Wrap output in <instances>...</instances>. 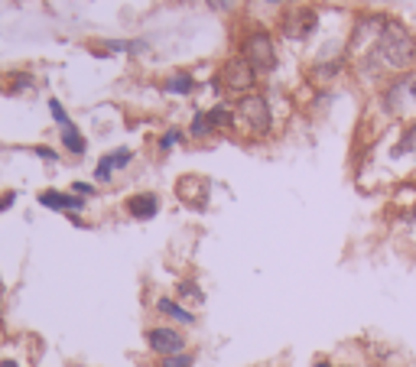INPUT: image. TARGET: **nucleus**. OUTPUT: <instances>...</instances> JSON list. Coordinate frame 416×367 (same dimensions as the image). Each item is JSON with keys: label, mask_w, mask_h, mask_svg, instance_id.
Wrapping results in <instances>:
<instances>
[{"label": "nucleus", "mask_w": 416, "mask_h": 367, "mask_svg": "<svg viewBox=\"0 0 416 367\" xmlns=\"http://www.w3.org/2000/svg\"><path fill=\"white\" fill-rule=\"evenodd\" d=\"M316 10H302V13H296L293 20H286L283 23V30L290 33V39H306L309 33L316 30Z\"/></svg>", "instance_id": "11"}, {"label": "nucleus", "mask_w": 416, "mask_h": 367, "mask_svg": "<svg viewBox=\"0 0 416 367\" xmlns=\"http://www.w3.org/2000/svg\"><path fill=\"white\" fill-rule=\"evenodd\" d=\"M176 292L182 299H195V302H202V299H205V296H202V290H199V283H189V280H185V283H179Z\"/></svg>", "instance_id": "20"}, {"label": "nucleus", "mask_w": 416, "mask_h": 367, "mask_svg": "<svg viewBox=\"0 0 416 367\" xmlns=\"http://www.w3.org/2000/svg\"><path fill=\"white\" fill-rule=\"evenodd\" d=\"M371 59H381L390 69H410L416 62V36L397 20H387L384 30L374 39V49H371Z\"/></svg>", "instance_id": "1"}, {"label": "nucleus", "mask_w": 416, "mask_h": 367, "mask_svg": "<svg viewBox=\"0 0 416 367\" xmlns=\"http://www.w3.org/2000/svg\"><path fill=\"white\" fill-rule=\"evenodd\" d=\"M131 160H133V153L127 150V146H121V150H111V153H104L98 160V166H94V179H98V182H111V176H114L117 169L131 166Z\"/></svg>", "instance_id": "7"}, {"label": "nucleus", "mask_w": 416, "mask_h": 367, "mask_svg": "<svg viewBox=\"0 0 416 367\" xmlns=\"http://www.w3.org/2000/svg\"><path fill=\"white\" fill-rule=\"evenodd\" d=\"M147 348L153 354L170 358V354H182L185 351V338H182V332L170 329V325H156V329L147 332Z\"/></svg>", "instance_id": "5"}, {"label": "nucleus", "mask_w": 416, "mask_h": 367, "mask_svg": "<svg viewBox=\"0 0 416 367\" xmlns=\"http://www.w3.org/2000/svg\"><path fill=\"white\" fill-rule=\"evenodd\" d=\"M0 367H20V364H16L13 358H4V361H0Z\"/></svg>", "instance_id": "25"}, {"label": "nucleus", "mask_w": 416, "mask_h": 367, "mask_svg": "<svg viewBox=\"0 0 416 367\" xmlns=\"http://www.w3.org/2000/svg\"><path fill=\"white\" fill-rule=\"evenodd\" d=\"M189 133H192L195 140H205V137H212V133H215L212 121H208V111H195L192 124H189Z\"/></svg>", "instance_id": "17"}, {"label": "nucleus", "mask_w": 416, "mask_h": 367, "mask_svg": "<svg viewBox=\"0 0 416 367\" xmlns=\"http://www.w3.org/2000/svg\"><path fill=\"white\" fill-rule=\"evenodd\" d=\"M124 208L137 221H150V218L160 214V199H156L153 192H137V195H131V199L124 202Z\"/></svg>", "instance_id": "8"}, {"label": "nucleus", "mask_w": 416, "mask_h": 367, "mask_svg": "<svg viewBox=\"0 0 416 367\" xmlns=\"http://www.w3.org/2000/svg\"><path fill=\"white\" fill-rule=\"evenodd\" d=\"M312 367H332V364H329V361H316V364H312Z\"/></svg>", "instance_id": "26"}, {"label": "nucleus", "mask_w": 416, "mask_h": 367, "mask_svg": "<svg viewBox=\"0 0 416 367\" xmlns=\"http://www.w3.org/2000/svg\"><path fill=\"white\" fill-rule=\"evenodd\" d=\"M234 117L241 121L247 133H254V137H267L273 131V111H270L267 98L263 94H244L234 107Z\"/></svg>", "instance_id": "2"}, {"label": "nucleus", "mask_w": 416, "mask_h": 367, "mask_svg": "<svg viewBox=\"0 0 416 367\" xmlns=\"http://www.w3.org/2000/svg\"><path fill=\"white\" fill-rule=\"evenodd\" d=\"M59 131H62V146H65L72 156H85L88 143H85V137H82V131H78L75 124H65V127H59Z\"/></svg>", "instance_id": "13"}, {"label": "nucleus", "mask_w": 416, "mask_h": 367, "mask_svg": "<svg viewBox=\"0 0 416 367\" xmlns=\"http://www.w3.org/2000/svg\"><path fill=\"white\" fill-rule=\"evenodd\" d=\"M166 92L170 94H192L195 92V78L189 72H176L166 78Z\"/></svg>", "instance_id": "15"}, {"label": "nucleus", "mask_w": 416, "mask_h": 367, "mask_svg": "<svg viewBox=\"0 0 416 367\" xmlns=\"http://www.w3.org/2000/svg\"><path fill=\"white\" fill-rule=\"evenodd\" d=\"M218 82H221L228 92H234V94H251V88H254V82H257V72L251 69V62L247 59L234 55V59L224 62Z\"/></svg>", "instance_id": "4"}, {"label": "nucleus", "mask_w": 416, "mask_h": 367, "mask_svg": "<svg viewBox=\"0 0 416 367\" xmlns=\"http://www.w3.org/2000/svg\"><path fill=\"white\" fill-rule=\"evenodd\" d=\"M205 4H208L212 10H231L234 0H205Z\"/></svg>", "instance_id": "24"}, {"label": "nucleus", "mask_w": 416, "mask_h": 367, "mask_svg": "<svg viewBox=\"0 0 416 367\" xmlns=\"http://www.w3.org/2000/svg\"><path fill=\"white\" fill-rule=\"evenodd\" d=\"M407 98H413V82H410V78H403V82H393L390 88L384 92L387 111L400 117V114H403V107H407Z\"/></svg>", "instance_id": "10"}, {"label": "nucleus", "mask_w": 416, "mask_h": 367, "mask_svg": "<svg viewBox=\"0 0 416 367\" xmlns=\"http://www.w3.org/2000/svg\"><path fill=\"white\" fill-rule=\"evenodd\" d=\"M104 53H131V55H140V53H147V43L143 39H108L104 43Z\"/></svg>", "instance_id": "16"}, {"label": "nucleus", "mask_w": 416, "mask_h": 367, "mask_svg": "<svg viewBox=\"0 0 416 367\" xmlns=\"http://www.w3.org/2000/svg\"><path fill=\"white\" fill-rule=\"evenodd\" d=\"M195 364V358H192V354H170V358H163L160 361V367H192Z\"/></svg>", "instance_id": "18"}, {"label": "nucleus", "mask_w": 416, "mask_h": 367, "mask_svg": "<svg viewBox=\"0 0 416 367\" xmlns=\"http://www.w3.org/2000/svg\"><path fill=\"white\" fill-rule=\"evenodd\" d=\"M413 101H416V82H413Z\"/></svg>", "instance_id": "27"}, {"label": "nucleus", "mask_w": 416, "mask_h": 367, "mask_svg": "<svg viewBox=\"0 0 416 367\" xmlns=\"http://www.w3.org/2000/svg\"><path fill=\"white\" fill-rule=\"evenodd\" d=\"M72 192H75L78 199H88V195H94V185L92 182H72Z\"/></svg>", "instance_id": "22"}, {"label": "nucleus", "mask_w": 416, "mask_h": 367, "mask_svg": "<svg viewBox=\"0 0 416 367\" xmlns=\"http://www.w3.org/2000/svg\"><path fill=\"white\" fill-rule=\"evenodd\" d=\"M208 121H212V127H215V131H221V127L228 131V127H234V121H238V117H234V111L224 104V101H218V104L208 111Z\"/></svg>", "instance_id": "14"}, {"label": "nucleus", "mask_w": 416, "mask_h": 367, "mask_svg": "<svg viewBox=\"0 0 416 367\" xmlns=\"http://www.w3.org/2000/svg\"><path fill=\"white\" fill-rule=\"evenodd\" d=\"M39 205L53 208V212H62V214H78L82 208H85V199H78L75 192L46 189V192H39Z\"/></svg>", "instance_id": "6"}, {"label": "nucleus", "mask_w": 416, "mask_h": 367, "mask_svg": "<svg viewBox=\"0 0 416 367\" xmlns=\"http://www.w3.org/2000/svg\"><path fill=\"white\" fill-rule=\"evenodd\" d=\"M244 59L251 62L254 72H273L277 69V46H273V36H270L267 30L251 33L244 43Z\"/></svg>", "instance_id": "3"}, {"label": "nucleus", "mask_w": 416, "mask_h": 367, "mask_svg": "<svg viewBox=\"0 0 416 367\" xmlns=\"http://www.w3.org/2000/svg\"><path fill=\"white\" fill-rule=\"evenodd\" d=\"M270 4H283V0H270Z\"/></svg>", "instance_id": "28"}, {"label": "nucleus", "mask_w": 416, "mask_h": 367, "mask_svg": "<svg viewBox=\"0 0 416 367\" xmlns=\"http://www.w3.org/2000/svg\"><path fill=\"white\" fill-rule=\"evenodd\" d=\"M156 312L166 315V319H173V322H179V325H195V312H189L185 306H179L176 299H166V296H163L160 302H156Z\"/></svg>", "instance_id": "12"}, {"label": "nucleus", "mask_w": 416, "mask_h": 367, "mask_svg": "<svg viewBox=\"0 0 416 367\" xmlns=\"http://www.w3.org/2000/svg\"><path fill=\"white\" fill-rule=\"evenodd\" d=\"M36 153L43 156V160H49V163L59 160V153H55V150H49V146H36Z\"/></svg>", "instance_id": "23"}, {"label": "nucleus", "mask_w": 416, "mask_h": 367, "mask_svg": "<svg viewBox=\"0 0 416 367\" xmlns=\"http://www.w3.org/2000/svg\"><path fill=\"white\" fill-rule=\"evenodd\" d=\"M179 143H182V131H176V127L160 137V150H173V146H179Z\"/></svg>", "instance_id": "21"}, {"label": "nucleus", "mask_w": 416, "mask_h": 367, "mask_svg": "<svg viewBox=\"0 0 416 367\" xmlns=\"http://www.w3.org/2000/svg\"><path fill=\"white\" fill-rule=\"evenodd\" d=\"M49 111H53V121L59 124V127H65V124H72V117L65 114V107H62L59 98H49Z\"/></svg>", "instance_id": "19"}, {"label": "nucleus", "mask_w": 416, "mask_h": 367, "mask_svg": "<svg viewBox=\"0 0 416 367\" xmlns=\"http://www.w3.org/2000/svg\"><path fill=\"white\" fill-rule=\"evenodd\" d=\"M176 192H179V199L192 208H205V202H208V182L199 176H182Z\"/></svg>", "instance_id": "9"}]
</instances>
